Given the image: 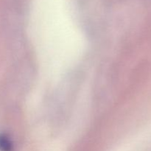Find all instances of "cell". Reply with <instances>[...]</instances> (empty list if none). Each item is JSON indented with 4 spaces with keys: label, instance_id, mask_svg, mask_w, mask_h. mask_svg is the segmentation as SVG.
I'll return each instance as SVG.
<instances>
[{
    "label": "cell",
    "instance_id": "6da1fadb",
    "mask_svg": "<svg viewBox=\"0 0 151 151\" xmlns=\"http://www.w3.org/2000/svg\"><path fill=\"white\" fill-rule=\"evenodd\" d=\"M10 145L8 140L4 137H0V150L10 151Z\"/></svg>",
    "mask_w": 151,
    "mask_h": 151
}]
</instances>
